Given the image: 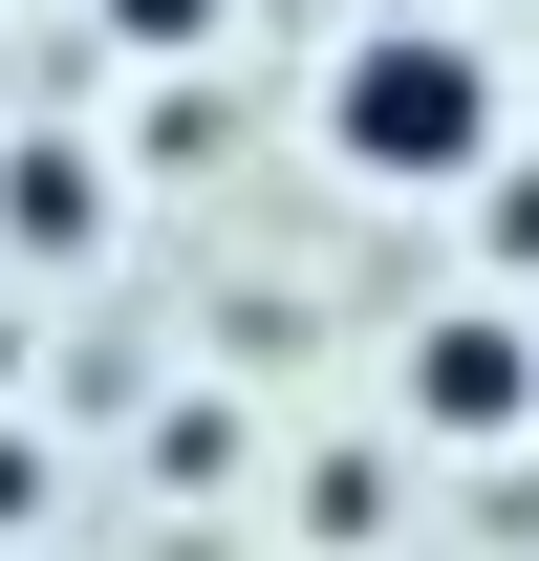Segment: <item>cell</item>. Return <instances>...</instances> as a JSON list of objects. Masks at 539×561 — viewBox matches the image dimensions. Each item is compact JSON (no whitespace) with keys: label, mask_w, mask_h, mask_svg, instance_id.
<instances>
[{"label":"cell","mask_w":539,"mask_h":561,"mask_svg":"<svg viewBox=\"0 0 539 561\" xmlns=\"http://www.w3.org/2000/svg\"><path fill=\"white\" fill-rule=\"evenodd\" d=\"M367 432H389L410 476L539 454V302H496V280H432V302L389 324V389H367Z\"/></svg>","instance_id":"7a4b0ae2"},{"label":"cell","mask_w":539,"mask_h":561,"mask_svg":"<svg viewBox=\"0 0 539 561\" xmlns=\"http://www.w3.org/2000/svg\"><path fill=\"white\" fill-rule=\"evenodd\" d=\"M87 44H108L130 87H173V66H216V44H238V0H87Z\"/></svg>","instance_id":"5b68a950"},{"label":"cell","mask_w":539,"mask_h":561,"mask_svg":"<svg viewBox=\"0 0 539 561\" xmlns=\"http://www.w3.org/2000/svg\"><path fill=\"white\" fill-rule=\"evenodd\" d=\"M108 238V151L87 130H0V260H87Z\"/></svg>","instance_id":"3957f363"},{"label":"cell","mask_w":539,"mask_h":561,"mask_svg":"<svg viewBox=\"0 0 539 561\" xmlns=\"http://www.w3.org/2000/svg\"><path fill=\"white\" fill-rule=\"evenodd\" d=\"M302 151H324L345 195L389 216H454L496 151H518V66H496V22H454V0H367L324 44V87H302Z\"/></svg>","instance_id":"6da1fadb"},{"label":"cell","mask_w":539,"mask_h":561,"mask_svg":"<svg viewBox=\"0 0 539 561\" xmlns=\"http://www.w3.org/2000/svg\"><path fill=\"white\" fill-rule=\"evenodd\" d=\"M22 518H44V432H0V540H22Z\"/></svg>","instance_id":"52a82bcc"},{"label":"cell","mask_w":539,"mask_h":561,"mask_svg":"<svg viewBox=\"0 0 539 561\" xmlns=\"http://www.w3.org/2000/svg\"><path fill=\"white\" fill-rule=\"evenodd\" d=\"M280 518H302V561H389V540H410V454H389V432H345V454L280 476Z\"/></svg>","instance_id":"277c9868"},{"label":"cell","mask_w":539,"mask_h":561,"mask_svg":"<svg viewBox=\"0 0 539 561\" xmlns=\"http://www.w3.org/2000/svg\"><path fill=\"white\" fill-rule=\"evenodd\" d=\"M454 216H474V280H496V302H539V151H496Z\"/></svg>","instance_id":"8992f818"}]
</instances>
